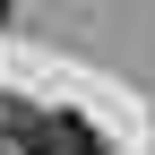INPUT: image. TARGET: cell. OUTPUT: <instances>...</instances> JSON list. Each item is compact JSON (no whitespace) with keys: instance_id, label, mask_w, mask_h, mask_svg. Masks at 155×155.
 I'll return each mask as SVG.
<instances>
[{"instance_id":"7a4b0ae2","label":"cell","mask_w":155,"mask_h":155,"mask_svg":"<svg viewBox=\"0 0 155 155\" xmlns=\"http://www.w3.org/2000/svg\"><path fill=\"white\" fill-rule=\"evenodd\" d=\"M0 17H9V0H0Z\"/></svg>"},{"instance_id":"6da1fadb","label":"cell","mask_w":155,"mask_h":155,"mask_svg":"<svg viewBox=\"0 0 155 155\" xmlns=\"http://www.w3.org/2000/svg\"><path fill=\"white\" fill-rule=\"evenodd\" d=\"M78 155H104V147H95V138H86V147H78Z\"/></svg>"}]
</instances>
